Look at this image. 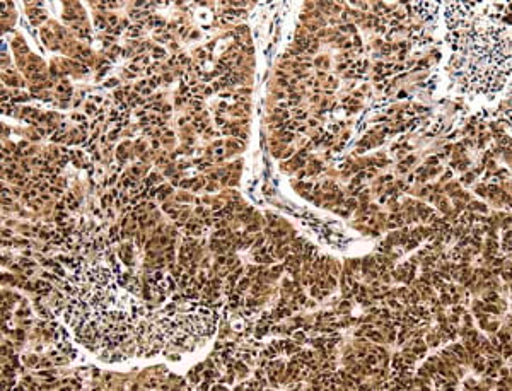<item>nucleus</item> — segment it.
Instances as JSON below:
<instances>
[{"mask_svg":"<svg viewBox=\"0 0 512 391\" xmlns=\"http://www.w3.org/2000/svg\"><path fill=\"white\" fill-rule=\"evenodd\" d=\"M454 76L465 89L477 93L499 91L511 72V36L509 28L489 23L458 35L454 43Z\"/></svg>","mask_w":512,"mask_h":391,"instance_id":"obj_1","label":"nucleus"}]
</instances>
